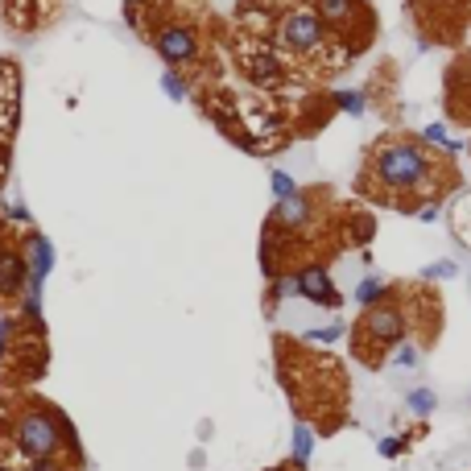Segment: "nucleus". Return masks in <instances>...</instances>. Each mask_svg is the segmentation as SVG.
I'll list each match as a JSON object with an SVG mask.
<instances>
[{"instance_id": "obj_1", "label": "nucleus", "mask_w": 471, "mask_h": 471, "mask_svg": "<svg viewBox=\"0 0 471 471\" xmlns=\"http://www.w3.org/2000/svg\"><path fill=\"white\" fill-rule=\"evenodd\" d=\"M282 384L290 392L298 422H306L314 434H335L347 426L352 410V381L347 368L335 356L302 352L294 339H282Z\"/></svg>"}, {"instance_id": "obj_2", "label": "nucleus", "mask_w": 471, "mask_h": 471, "mask_svg": "<svg viewBox=\"0 0 471 471\" xmlns=\"http://www.w3.org/2000/svg\"><path fill=\"white\" fill-rule=\"evenodd\" d=\"M410 339V314H405V302H402V285H392L389 298L356 319L352 327V356L364 364V368H384L389 356L397 352V344Z\"/></svg>"}, {"instance_id": "obj_3", "label": "nucleus", "mask_w": 471, "mask_h": 471, "mask_svg": "<svg viewBox=\"0 0 471 471\" xmlns=\"http://www.w3.org/2000/svg\"><path fill=\"white\" fill-rule=\"evenodd\" d=\"M373 178L384 190H397V195H422L426 203H439L434 195V174H439V162L430 157V149L422 141H389L373 153L368 162Z\"/></svg>"}, {"instance_id": "obj_4", "label": "nucleus", "mask_w": 471, "mask_h": 471, "mask_svg": "<svg viewBox=\"0 0 471 471\" xmlns=\"http://www.w3.org/2000/svg\"><path fill=\"white\" fill-rule=\"evenodd\" d=\"M62 434H67V422L54 410H46V405L25 410L17 418V426H13V442H17V451L25 459H50L62 447Z\"/></svg>"}, {"instance_id": "obj_5", "label": "nucleus", "mask_w": 471, "mask_h": 471, "mask_svg": "<svg viewBox=\"0 0 471 471\" xmlns=\"http://www.w3.org/2000/svg\"><path fill=\"white\" fill-rule=\"evenodd\" d=\"M402 302H405V314H410V335L413 344L422 347V352H430L434 344H439L442 335V298L430 290V282L422 285V290H402Z\"/></svg>"}, {"instance_id": "obj_6", "label": "nucleus", "mask_w": 471, "mask_h": 471, "mask_svg": "<svg viewBox=\"0 0 471 471\" xmlns=\"http://www.w3.org/2000/svg\"><path fill=\"white\" fill-rule=\"evenodd\" d=\"M327 25L323 17L314 9H306V5H298V9H290L282 21H277V42H282L285 50H294V54H314V50H323L327 42Z\"/></svg>"}, {"instance_id": "obj_7", "label": "nucleus", "mask_w": 471, "mask_h": 471, "mask_svg": "<svg viewBox=\"0 0 471 471\" xmlns=\"http://www.w3.org/2000/svg\"><path fill=\"white\" fill-rule=\"evenodd\" d=\"M294 285H298V298H306V302H314V306H327V310H339V306H344V294L335 290L323 261H306L294 273Z\"/></svg>"}, {"instance_id": "obj_8", "label": "nucleus", "mask_w": 471, "mask_h": 471, "mask_svg": "<svg viewBox=\"0 0 471 471\" xmlns=\"http://www.w3.org/2000/svg\"><path fill=\"white\" fill-rule=\"evenodd\" d=\"M157 54L170 62V67H182V62L199 59V33L190 25H170V30L157 33Z\"/></svg>"}, {"instance_id": "obj_9", "label": "nucleus", "mask_w": 471, "mask_h": 471, "mask_svg": "<svg viewBox=\"0 0 471 471\" xmlns=\"http://www.w3.org/2000/svg\"><path fill=\"white\" fill-rule=\"evenodd\" d=\"M245 70L256 88H277L285 78V67L273 50H253V54H245Z\"/></svg>"}, {"instance_id": "obj_10", "label": "nucleus", "mask_w": 471, "mask_h": 471, "mask_svg": "<svg viewBox=\"0 0 471 471\" xmlns=\"http://www.w3.org/2000/svg\"><path fill=\"white\" fill-rule=\"evenodd\" d=\"M314 13L323 17V25L331 33H344L360 17V0H314Z\"/></svg>"}, {"instance_id": "obj_11", "label": "nucleus", "mask_w": 471, "mask_h": 471, "mask_svg": "<svg viewBox=\"0 0 471 471\" xmlns=\"http://www.w3.org/2000/svg\"><path fill=\"white\" fill-rule=\"evenodd\" d=\"M269 224H273L277 232H294V227H306V224H310V199L298 190L294 199L277 203V211H273V219H269Z\"/></svg>"}, {"instance_id": "obj_12", "label": "nucleus", "mask_w": 471, "mask_h": 471, "mask_svg": "<svg viewBox=\"0 0 471 471\" xmlns=\"http://www.w3.org/2000/svg\"><path fill=\"white\" fill-rule=\"evenodd\" d=\"M30 265H25V256L9 253V248H0V294H17L21 282H25Z\"/></svg>"}, {"instance_id": "obj_13", "label": "nucleus", "mask_w": 471, "mask_h": 471, "mask_svg": "<svg viewBox=\"0 0 471 471\" xmlns=\"http://www.w3.org/2000/svg\"><path fill=\"white\" fill-rule=\"evenodd\" d=\"M0 75H5V67H0ZM13 120H17V78L0 88V141L13 133Z\"/></svg>"}, {"instance_id": "obj_14", "label": "nucleus", "mask_w": 471, "mask_h": 471, "mask_svg": "<svg viewBox=\"0 0 471 471\" xmlns=\"http://www.w3.org/2000/svg\"><path fill=\"white\" fill-rule=\"evenodd\" d=\"M389 290H392V282H384V277H364V282L356 285V302L368 310V306L384 302V298H389Z\"/></svg>"}, {"instance_id": "obj_15", "label": "nucleus", "mask_w": 471, "mask_h": 471, "mask_svg": "<svg viewBox=\"0 0 471 471\" xmlns=\"http://www.w3.org/2000/svg\"><path fill=\"white\" fill-rule=\"evenodd\" d=\"M418 141H422V145H439V149H447V153H459V141H455L451 137V128H447V125H442V120H434V125H426L422 128V137H418Z\"/></svg>"}, {"instance_id": "obj_16", "label": "nucleus", "mask_w": 471, "mask_h": 471, "mask_svg": "<svg viewBox=\"0 0 471 471\" xmlns=\"http://www.w3.org/2000/svg\"><path fill=\"white\" fill-rule=\"evenodd\" d=\"M451 227H455V236H459L463 245L471 248V190L455 203V211H451Z\"/></svg>"}, {"instance_id": "obj_17", "label": "nucleus", "mask_w": 471, "mask_h": 471, "mask_svg": "<svg viewBox=\"0 0 471 471\" xmlns=\"http://www.w3.org/2000/svg\"><path fill=\"white\" fill-rule=\"evenodd\" d=\"M405 405H410V413H413V418H430V413H434V405H439V397H434L430 389H413L410 397H405Z\"/></svg>"}, {"instance_id": "obj_18", "label": "nucleus", "mask_w": 471, "mask_h": 471, "mask_svg": "<svg viewBox=\"0 0 471 471\" xmlns=\"http://www.w3.org/2000/svg\"><path fill=\"white\" fill-rule=\"evenodd\" d=\"M335 104L347 112V116H364V108H368V99H364V91L356 88H344V91H335Z\"/></svg>"}, {"instance_id": "obj_19", "label": "nucleus", "mask_w": 471, "mask_h": 471, "mask_svg": "<svg viewBox=\"0 0 471 471\" xmlns=\"http://www.w3.org/2000/svg\"><path fill=\"white\" fill-rule=\"evenodd\" d=\"M389 364H397V368H418V364H422V347L413 344V339H405V344H397V352L389 356Z\"/></svg>"}, {"instance_id": "obj_20", "label": "nucleus", "mask_w": 471, "mask_h": 471, "mask_svg": "<svg viewBox=\"0 0 471 471\" xmlns=\"http://www.w3.org/2000/svg\"><path fill=\"white\" fill-rule=\"evenodd\" d=\"M314 455V430L306 422H294V459H310Z\"/></svg>"}, {"instance_id": "obj_21", "label": "nucleus", "mask_w": 471, "mask_h": 471, "mask_svg": "<svg viewBox=\"0 0 471 471\" xmlns=\"http://www.w3.org/2000/svg\"><path fill=\"white\" fill-rule=\"evenodd\" d=\"M269 187H273L277 203H285V199H294V195H298V182H294L290 174H285V170H273V174H269Z\"/></svg>"}, {"instance_id": "obj_22", "label": "nucleus", "mask_w": 471, "mask_h": 471, "mask_svg": "<svg viewBox=\"0 0 471 471\" xmlns=\"http://www.w3.org/2000/svg\"><path fill=\"white\" fill-rule=\"evenodd\" d=\"M455 273H459V265H455V261H434V265L422 269V282H451Z\"/></svg>"}, {"instance_id": "obj_23", "label": "nucleus", "mask_w": 471, "mask_h": 471, "mask_svg": "<svg viewBox=\"0 0 471 471\" xmlns=\"http://www.w3.org/2000/svg\"><path fill=\"white\" fill-rule=\"evenodd\" d=\"M344 331H347L344 323L319 327V331H306V344H335V339H344Z\"/></svg>"}, {"instance_id": "obj_24", "label": "nucleus", "mask_w": 471, "mask_h": 471, "mask_svg": "<svg viewBox=\"0 0 471 471\" xmlns=\"http://www.w3.org/2000/svg\"><path fill=\"white\" fill-rule=\"evenodd\" d=\"M376 451H381L384 459H397V455L410 451V442H405L402 434H389V439H381V447H376Z\"/></svg>"}, {"instance_id": "obj_25", "label": "nucleus", "mask_w": 471, "mask_h": 471, "mask_svg": "<svg viewBox=\"0 0 471 471\" xmlns=\"http://www.w3.org/2000/svg\"><path fill=\"white\" fill-rule=\"evenodd\" d=\"M162 88H166L174 99H187V83H182V78H178L174 70H166V75H162Z\"/></svg>"}, {"instance_id": "obj_26", "label": "nucleus", "mask_w": 471, "mask_h": 471, "mask_svg": "<svg viewBox=\"0 0 471 471\" xmlns=\"http://www.w3.org/2000/svg\"><path fill=\"white\" fill-rule=\"evenodd\" d=\"M439 216H442V203H422L418 207V219H422V224H434Z\"/></svg>"}, {"instance_id": "obj_27", "label": "nucleus", "mask_w": 471, "mask_h": 471, "mask_svg": "<svg viewBox=\"0 0 471 471\" xmlns=\"http://www.w3.org/2000/svg\"><path fill=\"white\" fill-rule=\"evenodd\" d=\"M9 339H13V323L9 319H0V360H5V352H9Z\"/></svg>"}, {"instance_id": "obj_28", "label": "nucleus", "mask_w": 471, "mask_h": 471, "mask_svg": "<svg viewBox=\"0 0 471 471\" xmlns=\"http://www.w3.org/2000/svg\"><path fill=\"white\" fill-rule=\"evenodd\" d=\"M30 471H62V463H54V455L50 459H30Z\"/></svg>"}, {"instance_id": "obj_29", "label": "nucleus", "mask_w": 471, "mask_h": 471, "mask_svg": "<svg viewBox=\"0 0 471 471\" xmlns=\"http://www.w3.org/2000/svg\"><path fill=\"white\" fill-rule=\"evenodd\" d=\"M269 471H306V463L302 459H285V463H277V467H269Z\"/></svg>"}, {"instance_id": "obj_30", "label": "nucleus", "mask_w": 471, "mask_h": 471, "mask_svg": "<svg viewBox=\"0 0 471 471\" xmlns=\"http://www.w3.org/2000/svg\"><path fill=\"white\" fill-rule=\"evenodd\" d=\"M128 5H149V0H128Z\"/></svg>"}, {"instance_id": "obj_31", "label": "nucleus", "mask_w": 471, "mask_h": 471, "mask_svg": "<svg viewBox=\"0 0 471 471\" xmlns=\"http://www.w3.org/2000/svg\"><path fill=\"white\" fill-rule=\"evenodd\" d=\"M0 471H13V467H9V463H0Z\"/></svg>"}, {"instance_id": "obj_32", "label": "nucleus", "mask_w": 471, "mask_h": 471, "mask_svg": "<svg viewBox=\"0 0 471 471\" xmlns=\"http://www.w3.org/2000/svg\"><path fill=\"white\" fill-rule=\"evenodd\" d=\"M0 178H5V162H0Z\"/></svg>"}]
</instances>
